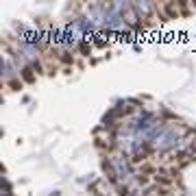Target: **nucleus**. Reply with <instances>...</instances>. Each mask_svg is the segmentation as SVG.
<instances>
[{
	"instance_id": "nucleus-2",
	"label": "nucleus",
	"mask_w": 196,
	"mask_h": 196,
	"mask_svg": "<svg viewBox=\"0 0 196 196\" xmlns=\"http://www.w3.org/2000/svg\"><path fill=\"white\" fill-rule=\"evenodd\" d=\"M111 163H113V168L118 170V177H120V179H129V177H131V170H129V166H126V161H124L122 157H113Z\"/></svg>"
},
{
	"instance_id": "nucleus-3",
	"label": "nucleus",
	"mask_w": 196,
	"mask_h": 196,
	"mask_svg": "<svg viewBox=\"0 0 196 196\" xmlns=\"http://www.w3.org/2000/svg\"><path fill=\"white\" fill-rule=\"evenodd\" d=\"M135 11L142 13V15H148L150 13V7H148L146 2H135Z\"/></svg>"
},
{
	"instance_id": "nucleus-1",
	"label": "nucleus",
	"mask_w": 196,
	"mask_h": 196,
	"mask_svg": "<svg viewBox=\"0 0 196 196\" xmlns=\"http://www.w3.org/2000/svg\"><path fill=\"white\" fill-rule=\"evenodd\" d=\"M177 135H179V131H177L174 126H170V129H161V133L155 137V148H157V150H166V148L174 146Z\"/></svg>"
}]
</instances>
